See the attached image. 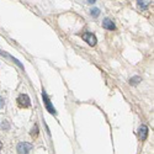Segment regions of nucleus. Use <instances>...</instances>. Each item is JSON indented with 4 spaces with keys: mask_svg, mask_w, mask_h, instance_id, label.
I'll use <instances>...</instances> for the list:
<instances>
[{
    "mask_svg": "<svg viewBox=\"0 0 154 154\" xmlns=\"http://www.w3.org/2000/svg\"><path fill=\"white\" fill-rule=\"evenodd\" d=\"M17 104H19L20 107H23V109L30 107V105H31L30 97H29L26 94H21V95L17 97Z\"/></svg>",
    "mask_w": 154,
    "mask_h": 154,
    "instance_id": "obj_1",
    "label": "nucleus"
},
{
    "mask_svg": "<svg viewBox=\"0 0 154 154\" xmlns=\"http://www.w3.org/2000/svg\"><path fill=\"white\" fill-rule=\"evenodd\" d=\"M32 149V146L27 142H22L17 146V152L19 154H29V152Z\"/></svg>",
    "mask_w": 154,
    "mask_h": 154,
    "instance_id": "obj_2",
    "label": "nucleus"
},
{
    "mask_svg": "<svg viewBox=\"0 0 154 154\" xmlns=\"http://www.w3.org/2000/svg\"><path fill=\"white\" fill-rule=\"evenodd\" d=\"M82 37H83V40H85L90 46H95L96 42H97L96 37H95L93 33H90V32H84V33L82 35Z\"/></svg>",
    "mask_w": 154,
    "mask_h": 154,
    "instance_id": "obj_3",
    "label": "nucleus"
},
{
    "mask_svg": "<svg viewBox=\"0 0 154 154\" xmlns=\"http://www.w3.org/2000/svg\"><path fill=\"white\" fill-rule=\"evenodd\" d=\"M102 26H104L106 30H110V31H112V30L116 29V26H115L113 21H112V20H110V19H105V20H104V22H102Z\"/></svg>",
    "mask_w": 154,
    "mask_h": 154,
    "instance_id": "obj_4",
    "label": "nucleus"
},
{
    "mask_svg": "<svg viewBox=\"0 0 154 154\" xmlns=\"http://www.w3.org/2000/svg\"><path fill=\"white\" fill-rule=\"evenodd\" d=\"M138 136H139V138H140V139H146V138H147V136H148V128H147L144 125L139 127Z\"/></svg>",
    "mask_w": 154,
    "mask_h": 154,
    "instance_id": "obj_5",
    "label": "nucleus"
},
{
    "mask_svg": "<svg viewBox=\"0 0 154 154\" xmlns=\"http://www.w3.org/2000/svg\"><path fill=\"white\" fill-rule=\"evenodd\" d=\"M43 99H45V102H46V105H47V107H48V110H49V112H52V113H54V109L51 106V102H49V99H48V96H47V94L46 93H43Z\"/></svg>",
    "mask_w": 154,
    "mask_h": 154,
    "instance_id": "obj_6",
    "label": "nucleus"
},
{
    "mask_svg": "<svg viewBox=\"0 0 154 154\" xmlns=\"http://www.w3.org/2000/svg\"><path fill=\"white\" fill-rule=\"evenodd\" d=\"M93 12H94V15H95V16H97V15H99V10H97V9H95L94 11H91V14H93Z\"/></svg>",
    "mask_w": 154,
    "mask_h": 154,
    "instance_id": "obj_7",
    "label": "nucleus"
},
{
    "mask_svg": "<svg viewBox=\"0 0 154 154\" xmlns=\"http://www.w3.org/2000/svg\"><path fill=\"white\" fill-rule=\"evenodd\" d=\"M4 106V101H3V99L2 97H0V109H2Z\"/></svg>",
    "mask_w": 154,
    "mask_h": 154,
    "instance_id": "obj_8",
    "label": "nucleus"
},
{
    "mask_svg": "<svg viewBox=\"0 0 154 154\" xmlns=\"http://www.w3.org/2000/svg\"><path fill=\"white\" fill-rule=\"evenodd\" d=\"M2 147H3V146H2V142H0V150H2Z\"/></svg>",
    "mask_w": 154,
    "mask_h": 154,
    "instance_id": "obj_9",
    "label": "nucleus"
}]
</instances>
